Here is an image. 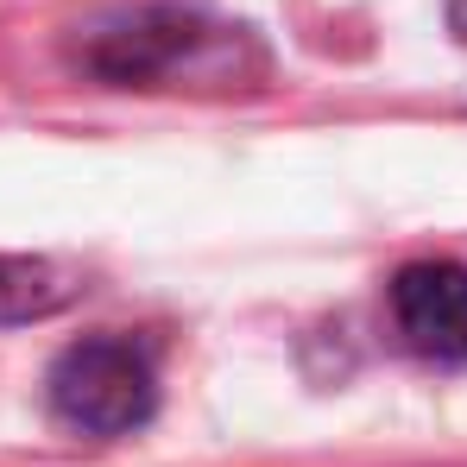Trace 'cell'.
Returning a JSON list of instances; mask_svg holds the SVG:
<instances>
[{
	"instance_id": "obj_2",
	"label": "cell",
	"mask_w": 467,
	"mask_h": 467,
	"mask_svg": "<svg viewBox=\"0 0 467 467\" xmlns=\"http://www.w3.org/2000/svg\"><path fill=\"white\" fill-rule=\"evenodd\" d=\"M391 316L410 354L436 360V367H462L467 360V272L449 259H423L404 265L391 285Z\"/></svg>"
},
{
	"instance_id": "obj_1",
	"label": "cell",
	"mask_w": 467,
	"mask_h": 467,
	"mask_svg": "<svg viewBox=\"0 0 467 467\" xmlns=\"http://www.w3.org/2000/svg\"><path fill=\"white\" fill-rule=\"evenodd\" d=\"M152 404H158L152 354L133 348L127 335H88L77 348H64L51 367V410L70 430L127 436L152 417Z\"/></svg>"
},
{
	"instance_id": "obj_4",
	"label": "cell",
	"mask_w": 467,
	"mask_h": 467,
	"mask_svg": "<svg viewBox=\"0 0 467 467\" xmlns=\"http://www.w3.org/2000/svg\"><path fill=\"white\" fill-rule=\"evenodd\" d=\"M455 32L467 38V0H455Z\"/></svg>"
},
{
	"instance_id": "obj_3",
	"label": "cell",
	"mask_w": 467,
	"mask_h": 467,
	"mask_svg": "<svg viewBox=\"0 0 467 467\" xmlns=\"http://www.w3.org/2000/svg\"><path fill=\"white\" fill-rule=\"evenodd\" d=\"M77 297V278L51 259H26V253H0V322H38V316L64 310Z\"/></svg>"
}]
</instances>
